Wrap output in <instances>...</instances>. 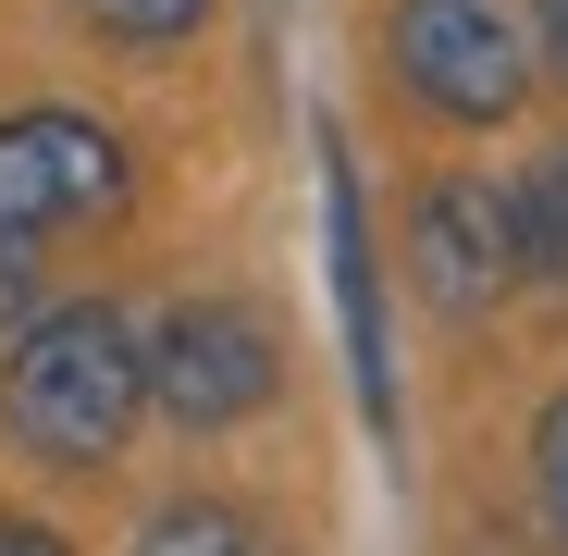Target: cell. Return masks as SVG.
<instances>
[{
  "instance_id": "1",
  "label": "cell",
  "mask_w": 568,
  "mask_h": 556,
  "mask_svg": "<svg viewBox=\"0 0 568 556\" xmlns=\"http://www.w3.org/2000/svg\"><path fill=\"white\" fill-rule=\"evenodd\" d=\"M149 408H161L149 396V334L112 297H62L26 334H0V433L38 471H112Z\"/></svg>"
},
{
  "instance_id": "7",
  "label": "cell",
  "mask_w": 568,
  "mask_h": 556,
  "mask_svg": "<svg viewBox=\"0 0 568 556\" xmlns=\"http://www.w3.org/2000/svg\"><path fill=\"white\" fill-rule=\"evenodd\" d=\"M124 556H272V532H260L235 495H161Z\"/></svg>"
},
{
  "instance_id": "5",
  "label": "cell",
  "mask_w": 568,
  "mask_h": 556,
  "mask_svg": "<svg viewBox=\"0 0 568 556\" xmlns=\"http://www.w3.org/2000/svg\"><path fill=\"white\" fill-rule=\"evenodd\" d=\"M408 285L433 322H495L531 285V247H519V185L495 173H433L408 199Z\"/></svg>"
},
{
  "instance_id": "12",
  "label": "cell",
  "mask_w": 568,
  "mask_h": 556,
  "mask_svg": "<svg viewBox=\"0 0 568 556\" xmlns=\"http://www.w3.org/2000/svg\"><path fill=\"white\" fill-rule=\"evenodd\" d=\"M0 556H74L50 519H26V507H0Z\"/></svg>"
},
{
  "instance_id": "10",
  "label": "cell",
  "mask_w": 568,
  "mask_h": 556,
  "mask_svg": "<svg viewBox=\"0 0 568 556\" xmlns=\"http://www.w3.org/2000/svg\"><path fill=\"white\" fill-rule=\"evenodd\" d=\"M531 507H544V532L568 544V384L531 408Z\"/></svg>"
},
{
  "instance_id": "2",
  "label": "cell",
  "mask_w": 568,
  "mask_h": 556,
  "mask_svg": "<svg viewBox=\"0 0 568 556\" xmlns=\"http://www.w3.org/2000/svg\"><path fill=\"white\" fill-rule=\"evenodd\" d=\"M531 74H544V50L507 0H384V87L408 112H433L445 137L519 124Z\"/></svg>"
},
{
  "instance_id": "11",
  "label": "cell",
  "mask_w": 568,
  "mask_h": 556,
  "mask_svg": "<svg viewBox=\"0 0 568 556\" xmlns=\"http://www.w3.org/2000/svg\"><path fill=\"white\" fill-rule=\"evenodd\" d=\"M38 322V235H0V334Z\"/></svg>"
},
{
  "instance_id": "13",
  "label": "cell",
  "mask_w": 568,
  "mask_h": 556,
  "mask_svg": "<svg viewBox=\"0 0 568 556\" xmlns=\"http://www.w3.org/2000/svg\"><path fill=\"white\" fill-rule=\"evenodd\" d=\"M531 50H544V74L568 87V0H531Z\"/></svg>"
},
{
  "instance_id": "6",
  "label": "cell",
  "mask_w": 568,
  "mask_h": 556,
  "mask_svg": "<svg viewBox=\"0 0 568 556\" xmlns=\"http://www.w3.org/2000/svg\"><path fill=\"white\" fill-rule=\"evenodd\" d=\"M322 285H334V322H346V384H358V421L396 433V322H384V247H371V185L346 161V137L322 124Z\"/></svg>"
},
{
  "instance_id": "9",
  "label": "cell",
  "mask_w": 568,
  "mask_h": 556,
  "mask_svg": "<svg viewBox=\"0 0 568 556\" xmlns=\"http://www.w3.org/2000/svg\"><path fill=\"white\" fill-rule=\"evenodd\" d=\"M74 13L100 26L112 50H185V38L223 13V0H74Z\"/></svg>"
},
{
  "instance_id": "4",
  "label": "cell",
  "mask_w": 568,
  "mask_h": 556,
  "mask_svg": "<svg viewBox=\"0 0 568 556\" xmlns=\"http://www.w3.org/2000/svg\"><path fill=\"white\" fill-rule=\"evenodd\" d=\"M136 211V149L74 112V100H26L0 112V235H74V223H124Z\"/></svg>"
},
{
  "instance_id": "3",
  "label": "cell",
  "mask_w": 568,
  "mask_h": 556,
  "mask_svg": "<svg viewBox=\"0 0 568 556\" xmlns=\"http://www.w3.org/2000/svg\"><path fill=\"white\" fill-rule=\"evenodd\" d=\"M149 396L173 433H247L272 396H284V334L247 310V297H173L149 322Z\"/></svg>"
},
{
  "instance_id": "8",
  "label": "cell",
  "mask_w": 568,
  "mask_h": 556,
  "mask_svg": "<svg viewBox=\"0 0 568 556\" xmlns=\"http://www.w3.org/2000/svg\"><path fill=\"white\" fill-rule=\"evenodd\" d=\"M519 247H531V285H568V149L519 173Z\"/></svg>"
}]
</instances>
